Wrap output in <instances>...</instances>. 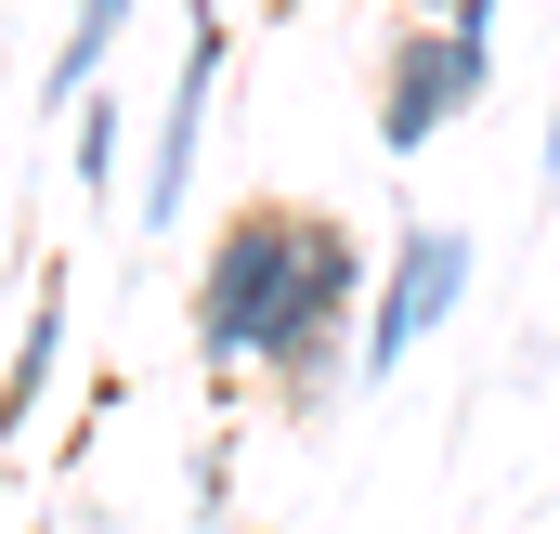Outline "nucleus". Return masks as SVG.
<instances>
[{"label":"nucleus","instance_id":"f257e3e1","mask_svg":"<svg viewBox=\"0 0 560 534\" xmlns=\"http://www.w3.org/2000/svg\"><path fill=\"white\" fill-rule=\"evenodd\" d=\"M287 262H300V209H275V196L209 235V262H196V352L222 379L261 365V339H275V313H287Z\"/></svg>","mask_w":560,"mask_h":534},{"label":"nucleus","instance_id":"f03ea898","mask_svg":"<svg viewBox=\"0 0 560 534\" xmlns=\"http://www.w3.org/2000/svg\"><path fill=\"white\" fill-rule=\"evenodd\" d=\"M482 92H495V39H469L456 13H392V53H378V143L392 156H430Z\"/></svg>","mask_w":560,"mask_h":534},{"label":"nucleus","instance_id":"7ed1b4c3","mask_svg":"<svg viewBox=\"0 0 560 534\" xmlns=\"http://www.w3.org/2000/svg\"><path fill=\"white\" fill-rule=\"evenodd\" d=\"M469 235L456 222H405L392 235V274H378V300H365V339H352V365L365 379H392V365H418L430 339L456 326V300H469Z\"/></svg>","mask_w":560,"mask_h":534},{"label":"nucleus","instance_id":"20e7f679","mask_svg":"<svg viewBox=\"0 0 560 534\" xmlns=\"http://www.w3.org/2000/svg\"><path fill=\"white\" fill-rule=\"evenodd\" d=\"M209 92H222V13L196 0V13H183V66H170V105H156V170H143V222H183L196 143H209Z\"/></svg>","mask_w":560,"mask_h":534},{"label":"nucleus","instance_id":"39448f33","mask_svg":"<svg viewBox=\"0 0 560 534\" xmlns=\"http://www.w3.org/2000/svg\"><path fill=\"white\" fill-rule=\"evenodd\" d=\"M52 365H66V262H39V287H26V339L0 365V430H26L52 404Z\"/></svg>","mask_w":560,"mask_h":534},{"label":"nucleus","instance_id":"423d86ee","mask_svg":"<svg viewBox=\"0 0 560 534\" xmlns=\"http://www.w3.org/2000/svg\"><path fill=\"white\" fill-rule=\"evenodd\" d=\"M118 39H131V0H79V13H66V53H52V105H79V92H105V66H118Z\"/></svg>","mask_w":560,"mask_h":534},{"label":"nucleus","instance_id":"0eeeda50","mask_svg":"<svg viewBox=\"0 0 560 534\" xmlns=\"http://www.w3.org/2000/svg\"><path fill=\"white\" fill-rule=\"evenodd\" d=\"M79 183H118V105L79 92Z\"/></svg>","mask_w":560,"mask_h":534},{"label":"nucleus","instance_id":"6e6552de","mask_svg":"<svg viewBox=\"0 0 560 534\" xmlns=\"http://www.w3.org/2000/svg\"><path fill=\"white\" fill-rule=\"evenodd\" d=\"M548 183H560V105H548Z\"/></svg>","mask_w":560,"mask_h":534},{"label":"nucleus","instance_id":"1a4fd4ad","mask_svg":"<svg viewBox=\"0 0 560 534\" xmlns=\"http://www.w3.org/2000/svg\"><path fill=\"white\" fill-rule=\"evenodd\" d=\"M392 13H456V0H392Z\"/></svg>","mask_w":560,"mask_h":534}]
</instances>
